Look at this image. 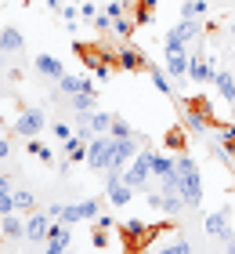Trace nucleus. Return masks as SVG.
<instances>
[{
  "mask_svg": "<svg viewBox=\"0 0 235 254\" xmlns=\"http://www.w3.org/2000/svg\"><path fill=\"white\" fill-rule=\"evenodd\" d=\"M51 214H37V211H29L26 218V240H33V244H40V240H47V233H51Z\"/></svg>",
  "mask_w": 235,
  "mask_h": 254,
  "instance_id": "39448f33",
  "label": "nucleus"
},
{
  "mask_svg": "<svg viewBox=\"0 0 235 254\" xmlns=\"http://www.w3.org/2000/svg\"><path fill=\"white\" fill-rule=\"evenodd\" d=\"M210 87H214L228 106H235V69H217V76H214Z\"/></svg>",
  "mask_w": 235,
  "mask_h": 254,
  "instance_id": "423d86ee",
  "label": "nucleus"
},
{
  "mask_svg": "<svg viewBox=\"0 0 235 254\" xmlns=\"http://www.w3.org/2000/svg\"><path fill=\"white\" fill-rule=\"evenodd\" d=\"M221 244H225V254H235V229H232L225 240H221Z\"/></svg>",
  "mask_w": 235,
  "mask_h": 254,
  "instance_id": "1a4fd4ad",
  "label": "nucleus"
},
{
  "mask_svg": "<svg viewBox=\"0 0 235 254\" xmlns=\"http://www.w3.org/2000/svg\"><path fill=\"white\" fill-rule=\"evenodd\" d=\"M228 207H221V211H214V214H206L203 218V233L210 236V240H225L228 233H232V222H228Z\"/></svg>",
  "mask_w": 235,
  "mask_h": 254,
  "instance_id": "7ed1b4c3",
  "label": "nucleus"
},
{
  "mask_svg": "<svg viewBox=\"0 0 235 254\" xmlns=\"http://www.w3.org/2000/svg\"><path fill=\"white\" fill-rule=\"evenodd\" d=\"M22 51H26V37H22V29L4 26V29H0V55H4V59H15V55H22Z\"/></svg>",
  "mask_w": 235,
  "mask_h": 254,
  "instance_id": "20e7f679",
  "label": "nucleus"
},
{
  "mask_svg": "<svg viewBox=\"0 0 235 254\" xmlns=\"http://www.w3.org/2000/svg\"><path fill=\"white\" fill-rule=\"evenodd\" d=\"M11 131H15L18 138H40L47 131V113L44 106H22L15 124H11Z\"/></svg>",
  "mask_w": 235,
  "mask_h": 254,
  "instance_id": "f03ea898",
  "label": "nucleus"
},
{
  "mask_svg": "<svg viewBox=\"0 0 235 254\" xmlns=\"http://www.w3.org/2000/svg\"><path fill=\"white\" fill-rule=\"evenodd\" d=\"M174 175H178L181 200H185L188 207H195L199 200H203V175H199V167H195L188 156H174Z\"/></svg>",
  "mask_w": 235,
  "mask_h": 254,
  "instance_id": "f257e3e1",
  "label": "nucleus"
},
{
  "mask_svg": "<svg viewBox=\"0 0 235 254\" xmlns=\"http://www.w3.org/2000/svg\"><path fill=\"white\" fill-rule=\"evenodd\" d=\"M156 254H192V244H188V236H181V233H178V236H170V240H167V244H163Z\"/></svg>",
  "mask_w": 235,
  "mask_h": 254,
  "instance_id": "6e6552de",
  "label": "nucleus"
},
{
  "mask_svg": "<svg viewBox=\"0 0 235 254\" xmlns=\"http://www.w3.org/2000/svg\"><path fill=\"white\" fill-rule=\"evenodd\" d=\"M148 69V80H152V87L159 91V95H174V84L167 80V69H156V65H145Z\"/></svg>",
  "mask_w": 235,
  "mask_h": 254,
  "instance_id": "0eeeda50",
  "label": "nucleus"
}]
</instances>
